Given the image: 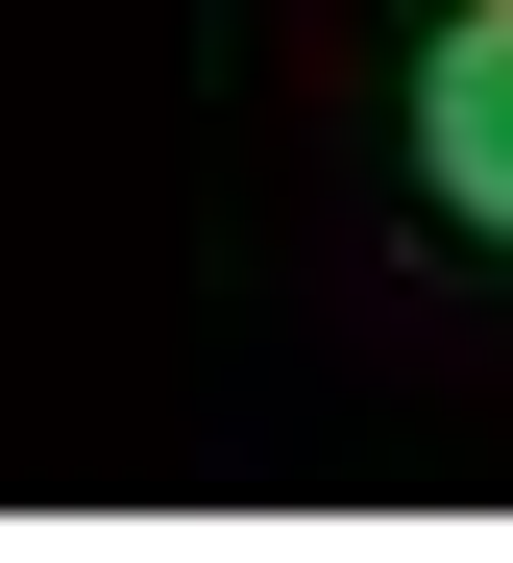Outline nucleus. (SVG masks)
<instances>
[{"label": "nucleus", "mask_w": 513, "mask_h": 563, "mask_svg": "<svg viewBox=\"0 0 513 563\" xmlns=\"http://www.w3.org/2000/svg\"><path fill=\"white\" fill-rule=\"evenodd\" d=\"M416 172H440V221L513 245V0H465V25L416 49Z\"/></svg>", "instance_id": "1"}]
</instances>
